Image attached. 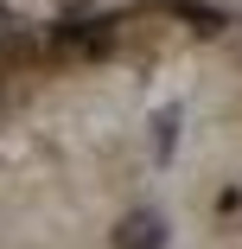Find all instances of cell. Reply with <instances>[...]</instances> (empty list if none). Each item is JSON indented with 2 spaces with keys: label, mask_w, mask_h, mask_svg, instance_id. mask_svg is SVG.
<instances>
[{
  "label": "cell",
  "mask_w": 242,
  "mask_h": 249,
  "mask_svg": "<svg viewBox=\"0 0 242 249\" xmlns=\"http://www.w3.org/2000/svg\"><path fill=\"white\" fill-rule=\"evenodd\" d=\"M172 147H178V109H160L153 115V160H172Z\"/></svg>",
  "instance_id": "7a4b0ae2"
},
{
  "label": "cell",
  "mask_w": 242,
  "mask_h": 249,
  "mask_svg": "<svg viewBox=\"0 0 242 249\" xmlns=\"http://www.w3.org/2000/svg\"><path fill=\"white\" fill-rule=\"evenodd\" d=\"M115 249H166V217L147 211V205H134V211L115 224Z\"/></svg>",
  "instance_id": "6da1fadb"
},
{
  "label": "cell",
  "mask_w": 242,
  "mask_h": 249,
  "mask_svg": "<svg viewBox=\"0 0 242 249\" xmlns=\"http://www.w3.org/2000/svg\"><path fill=\"white\" fill-rule=\"evenodd\" d=\"M166 7H172L178 19H191V26H223V19H217L210 7H191V0H166Z\"/></svg>",
  "instance_id": "3957f363"
},
{
  "label": "cell",
  "mask_w": 242,
  "mask_h": 249,
  "mask_svg": "<svg viewBox=\"0 0 242 249\" xmlns=\"http://www.w3.org/2000/svg\"><path fill=\"white\" fill-rule=\"evenodd\" d=\"M217 217H223V224H242V185H236V192H223V198H217Z\"/></svg>",
  "instance_id": "277c9868"
}]
</instances>
